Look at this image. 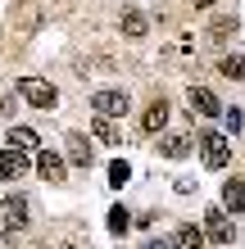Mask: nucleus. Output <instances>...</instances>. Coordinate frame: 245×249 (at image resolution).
Here are the masks:
<instances>
[{
    "instance_id": "f257e3e1",
    "label": "nucleus",
    "mask_w": 245,
    "mask_h": 249,
    "mask_svg": "<svg viewBox=\"0 0 245 249\" xmlns=\"http://www.w3.org/2000/svg\"><path fill=\"white\" fill-rule=\"evenodd\" d=\"M200 159H205V168H213V172H223L227 163H232V141L223 136V131H200Z\"/></svg>"
},
{
    "instance_id": "f03ea898",
    "label": "nucleus",
    "mask_w": 245,
    "mask_h": 249,
    "mask_svg": "<svg viewBox=\"0 0 245 249\" xmlns=\"http://www.w3.org/2000/svg\"><path fill=\"white\" fill-rule=\"evenodd\" d=\"M19 95L32 109H46V113L59 105V91H55V82H46V77H19Z\"/></svg>"
},
{
    "instance_id": "7ed1b4c3",
    "label": "nucleus",
    "mask_w": 245,
    "mask_h": 249,
    "mask_svg": "<svg viewBox=\"0 0 245 249\" xmlns=\"http://www.w3.org/2000/svg\"><path fill=\"white\" fill-rule=\"evenodd\" d=\"M232 236H236V227H232V213L223 209H205V240H213V245H232Z\"/></svg>"
},
{
    "instance_id": "20e7f679",
    "label": "nucleus",
    "mask_w": 245,
    "mask_h": 249,
    "mask_svg": "<svg viewBox=\"0 0 245 249\" xmlns=\"http://www.w3.org/2000/svg\"><path fill=\"white\" fill-rule=\"evenodd\" d=\"M186 105H191V118H218L223 113V100L209 91V86H191L186 91Z\"/></svg>"
},
{
    "instance_id": "39448f33",
    "label": "nucleus",
    "mask_w": 245,
    "mask_h": 249,
    "mask_svg": "<svg viewBox=\"0 0 245 249\" xmlns=\"http://www.w3.org/2000/svg\"><path fill=\"white\" fill-rule=\"evenodd\" d=\"M91 109L95 113H109V118H123V113L132 109V100H127V91H113V86H109V91H95L91 95Z\"/></svg>"
},
{
    "instance_id": "423d86ee",
    "label": "nucleus",
    "mask_w": 245,
    "mask_h": 249,
    "mask_svg": "<svg viewBox=\"0 0 245 249\" xmlns=\"http://www.w3.org/2000/svg\"><path fill=\"white\" fill-rule=\"evenodd\" d=\"M37 172H41L50 186H59V181L68 177V159L55 154V150H37Z\"/></svg>"
},
{
    "instance_id": "0eeeda50",
    "label": "nucleus",
    "mask_w": 245,
    "mask_h": 249,
    "mask_svg": "<svg viewBox=\"0 0 245 249\" xmlns=\"http://www.w3.org/2000/svg\"><path fill=\"white\" fill-rule=\"evenodd\" d=\"M164 127H168V100L159 95V100H150L146 113H141V131H146V136H159Z\"/></svg>"
},
{
    "instance_id": "6e6552de",
    "label": "nucleus",
    "mask_w": 245,
    "mask_h": 249,
    "mask_svg": "<svg viewBox=\"0 0 245 249\" xmlns=\"http://www.w3.org/2000/svg\"><path fill=\"white\" fill-rule=\"evenodd\" d=\"M91 136L105 141V145H123V123L109 118V113H95V118H91Z\"/></svg>"
},
{
    "instance_id": "1a4fd4ad",
    "label": "nucleus",
    "mask_w": 245,
    "mask_h": 249,
    "mask_svg": "<svg viewBox=\"0 0 245 249\" xmlns=\"http://www.w3.org/2000/svg\"><path fill=\"white\" fill-rule=\"evenodd\" d=\"M23 172H27V154L23 150H14V145L0 150V181H19Z\"/></svg>"
},
{
    "instance_id": "9d476101",
    "label": "nucleus",
    "mask_w": 245,
    "mask_h": 249,
    "mask_svg": "<svg viewBox=\"0 0 245 249\" xmlns=\"http://www.w3.org/2000/svg\"><path fill=\"white\" fill-rule=\"evenodd\" d=\"M118 32H123L127 41H141V36L150 32V18H146L141 9H123V14H118Z\"/></svg>"
},
{
    "instance_id": "9b49d317",
    "label": "nucleus",
    "mask_w": 245,
    "mask_h": 249,
    "mask_svg": "<svg viewBox=\"0 0 245 249\" xmlns=\"http://www.w3.org/2000/svg\"><path fill=\"white\" fill-rule=\"evenodd\" d=\"M23 227H27V199L9 195L5 199V231H23Z\"/></svg>"
},
{
    "instance_id": "f8f14e48",
    "label": "nucleus",
    "mask_w": 245,
    "mask_h": 249,
    "mask_svg": "<svg viewBox=\"0 0 245 249\" xmlns=\"http://www.w3.org/2000/svg\"><path fill=\"white\" fill-rule=\"evenodd\" d=\"M223 209L232 213V217L245 213V181H241V177H232V181L223 186Z\"/></svg>"
},
{
    "instance_id": "ddd939ff",
    "label": "nucleus",
    "mask_w": 245,
    "mask_h": 249,
    "mask_svg": "<svg viewBox=\"0 0 245 249\" xmlns=\"http://www.w3.org/2000/svg\"><path fill=\"white\" fill-rule=\"evenodd\" d=\"M172 249H205V231H200L195 222H186L172 231Z\"/></svg>"
},
{
    "instance_id": "4468645a",
    "label": "nucleus",
    "mask_w": 245,
    "mask_h": 249,
    "mask_svg": "<svg viewBox=\"0 0 245 249\" xmlns=\"http://www.w3.org/2000/svg\"><path fill=\"white\" fill-rule=\"evenodd\" d=\"M64 159H68L73 168H91L95 154H91V145H86V136H68V154H64Z\"/></svg>"
},
{
    "instance_id": "2eb2a0df",
    "label": "nucleus",
    "mask_w": 245,
    "mask_h": 249,
    "mask_svg": "<svg viewBox=\"0 0 245 249\" xmlns=\"http://www.w3.org/2000/svg\"><path fill=\"white\" fill-rule=\"evenodd\" d=\"M159 154H164V159H172V163H177V159H186V154H191V141L172 131V136H164V141H159Z\"/></svg>"
},
{
    "instance_id": "dca6fc26",
    "label": "nucleus",
    "mask_w": 245,
    "mask_h": 249,
    "mask_svg": "<svg viewBox=\"0 0 245 249\" xmlns=\"http://www.w3.org/2000/svg\"><path fill=\"white\" fill-rule=\"evenodd\" d=\"M218 72H223V77H232V82H245V50H236V54H223Z\"/></svg>"
},
{
    "instance_id": "f3484780",
    "label": "nucleus",
    "mask_w": 245,
    "mask_h": 249,
    "mask_svg": "<svg viewBox=\"0 0 245 249\" xmlns=\"http://www.w3.org/2000/svg\"><path fill=\"white\" fill-rule=\"evenodd\" d=\"M9 145H14V150H23V154H32L37 150V131L32 127H9V136H5Z\"/></svg>"
},
{
    "instance_id": "a211bd4d",
    "label": "nucleus",
    "mask_w": 245,
    "mask_h": 249,
    "mask_svg": "<svg viewBox=\"0 0 245 249\" xmlns=\"http://www.w3.org/2000/svg\"><path fill=\"white\" fill-rule=\"evenodd\" d=\"M236 27H241V23H236V14H218V18L209 23V36H213V41H227Z\"/></svg>"
},
{
    "instance_id": "6ab92c4d",
    "label": "nucleus",
    "mask_w": 245,
    "mask_h": 249,
    "mask_svg": "<svg viewBox=\"0 0 245 249\" xmlns=\"http://www.w3.org/2000/svg\"><path fill=\"white\" fill-rule=\"evenodd\" d=\"M127 227H132V213H127L123 204H113V209H109V231H113V236H123Z\"/></svg>"
},
{
    "instance_id": "aec40b11",
    "label": "nucleus",
    "mask_w": 245,
    "mask_h": 249,
    "mask_svg": "<svg viewBox=\"0 0 245 249\" xmlns=\"http://www.w3.org/2000/svg\"><path fill=\"white\" fill-rule=\"evenodd\" d=\"M127 177H132V168H127L123 159H113V163H109V186H123Z\"/></svg>"
},
{
    "instance_id": "412c9836",
    "label": "nucleus",
    "mask_w": 245,
    "mask_h": 249,
    "mask_svg": "<svg viewBox=\"0 0 245 249\" xmlns=\"http://www.w3.org/2000/svg\"><path fill=\"white\" fill-rule=\"evenodd\" d=\"M223 123H227V131H241V127H245V113H241L236 105H232V109L223 105Z\"/></svg>"
},
{
    "instance_id": "4be33fe9",
    "label": "nucleus",
    "mask_w": 245,
    "mask_h": 249,
    "mask_svg": "<svg viewBox=\"0 0 245 249\" xmlns=\"http://www.w3.org/2000/svg\"><path fill=\"white\" fill-rule=\"evenodd\" d=\"M141 249H172V236H168V240H164V236H159V240H146Z\"/></svg>"
},
{
    "instance_id": "5701e85b",
    "label": "nucleus",
    "mask_w": 245,
    "mask_h": 249,
    "mask_svg": "<svg viewBox=\"0 0 245 249\" xmlns=\"http://www.w3.org/2000/svg\"><path fill=\"white\" fill-rule=\"evenodd\" d=\"M191 5H200V9H209V5H218V0H191Z\"/></svg>"
},
{
    "instance_id": "b1692460",
    "label": "nucleus",
    "mask_w": 245,
    "mask_h": 249,
    "mask_svg": "<svg viewBox=\"0 0 245 249\" xmlns=\"http://www.w3.org/2000/svg\"><path fill=\"white\" fill-rule=\"evenodd\" d=\"M59 249H73V245H59Z\"/></svg>"
}]
</instances>
